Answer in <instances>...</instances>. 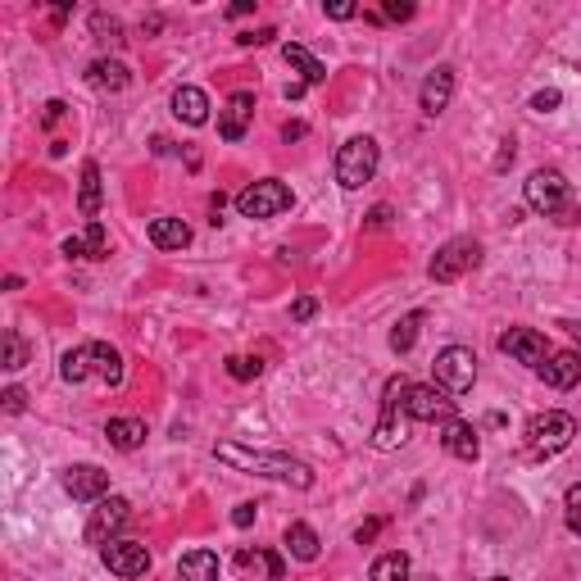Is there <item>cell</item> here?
I'll return each instance as SVG.
<instances>
[{
  "mask_svg": "<svg viewBox=\"0 0 581 581\" xmlns=\"http://www.w3.org/2000/svg\"><path fill=\"white\" fill-rule=\"evenodd\" d=\"M214 459L227 463V468H241V473L286 482V486H296V491H309V486H314V468H309L305 459L282 454V450H250V445H237V441H218Z\"/></svg>",
  "mask_w": 581,
  "mask_h": 581,
  "instance_id": "1",
  "label": "cell"
},
{
  "mask_svg": "<svg viewBox=\"0 0 581 581\" xmlns=\"http://www.w3.org/2000/svg\"><path fill=\"white\" fill-rule=\"evenodd\" d=\"M572 436H577V418L563 414V409H545L527 423V454L532 459H554L572 445Z\"/></svg>",
  "mask_w": 581,
  "mask_h": 581,
  "instance_id": "2",
  "label": "cell"
},
{
  "mask_svg": "<svg viewBox=\"0 0 581 581\" xmlns=\"http://www.w3.org/2000/svg\"><path fill=\"white\" fill-rule=\"evenodd\" d=\"M377 164H382V150H377L373 137H350L341 150H336V182L345 191H359L364 182H373Z\"/></svg>",
  "mask_w": 581,
  "mask_h": 581,
  "instance_id": "3",
  "label": "cell"
},
{
  "mask_svg": "<svg viewBox=\"0 0 581 581\" xmlns=\"http://www.w3.org/2000/svg\"><path fill=\"white\" fill-rule=\"evenodd\" d=\"M432 386H441L445 395H463V391H473L477 382V355L468 350V345H445L441 355H436L432 364Z\"/></svg>",
  "mask_w": 581,
  "mask_h": 581,
  "instance_id": "4",
  "label": "cell"
},
{
  "mask_svg": "<svg viewBox=\"0 0 581 581\" xmlns=\"http://www.w3.org/2000/svg\"><path fill=\"white\" fill-rule=\"evenodd\" d=\"M404 391H409L404 377H391V382H386L382 418H377V427H373L377 450H400V445H404Z\"/></svg>",
  "mask_w": 581,
  "mask_h": 581,
  "instance_id": "5",
  "label": "cell"
},
{
  "mask_svg": "<svg viewBox=\"0 0 581 581\" xmlns=\"http://www.w3.org/2000/svg\"><path fill=\"white\" fill-rule=\"evenodd\" d=\"M522 196H527V205H532L536 214H563L572 187L559 168H536L532 178H527V187H522Z\"/></svg>",
  "mask_w": 581,
  "mask_h": 581,
  "instance_id": "6",
  "label": "cell"
},
{
  "mask_svg": "<svg viewBox=\"0 0 581 581\" xmlns=\"http://www.w3.org/2000/svg\"><path fill=\"white\" fill-rule=\"evenodd\" d=\"M291 187L286 182H277V178H264V182H250L246 191L237 196V209L246 218H277V214H286L291 209Z\"/></svg>",
  "mask_w": 581,
  "mask_h": 581,
  "instance_id": "7",
  "label": "cell"
},
{
  "mask_svg": "<svg viewBox=\"0 0 581 581\" xmlns=\"http://www.w3.org/2000/svg\"><path fill=\"white\" fill-rule=\"evenodd\" d=\"M477 259H482V246H477V241L454 237L436 250V259L427 264V277H432V282H459L468 268H477Z\"/></svg>",
  "mask_w": 581,
  "mask_h": 581,
  "instance_id": "8",
  "label": "cell"
},
{
  "mask_svg": "<svg viewBox=\"0 0 581 581\" xmlns=\"http://www.w3.org/2000/svg\"><path fill=\"white\" fill-rule=\"evenodd\" d=\"M404 414L414 418V423H450V418H454V400L441 391V386L409 382V391H404Z\"/></svg>",
  "mask_w": 581,
  "mask_h": 581,
  "instance_id": "9",
  "label": "cell"
},
{
  "mask_svg": "<svg viewBox=\"0 0 581 581\" xmlns=\"http://www.w3.org/2000/svg\"><path fill=\"white\" fill-rule=\"evenodd\" d=\"M128 518H132V504L123 500V495H105V500H96V509H91V522H87V541L105 550V545L114 541L123 527H128Z\"/></svg>",
  "mask_w": 581,
  "mask_h": 581,
  "instance_id": "10",
  "label": "cell"
},
{
  "mask_svg": "<svg viewBox=\"0 0 581 581\" xmlns=\"http://www.w3.org/2000/svg\"><path fill=\"white\" fill-rule=\"evenodd\" d=\"M100 559H105V568L123 581H137L150 572V550L141 541H109L105 550H100Z\"/></svg>",
  "mask_w": 581,
  "mask_h": 581,
  "instance_id": "11",
  "label": "cell"
},
{
  "mask_svg": "<svg viewBox=\"0 0 581 581\" xmlns=\"http://www.w3.org/2000/svg\"><path fill=\"white\" fill-rule=\"evenodd\" d=\"M500 350L509 359H518V364H532V368H541L545 359H550V341H545L536 327H509V332L500 336Z\"/></svg>",
  "mask_w": 581,
  "mask_h": 581,
  "instance_id": "12",
  "label": "cell"
},
{
  "mask_svg": "<svg viewBox=\"0 0 581 581\" xmlns=\"http://www.w3.org/2000/svg\"><path fill=\"white\" fill-rule=\"evenodd\" d=\"M64 491L78 504H96L109 491V473L96 468V463H73V468H64Z\"/></svg>",
  "mask_w": 581,
  "mask_h": 581,
  "instance_id": "13",
  "label": "cell"
},
{
  "mask_svg": "<svg viewBox=\"0 0 581 581\" xmlns=\"http://www.w3.org/2000/svg\"><path fill=\"white\" fill-rule=\"evenodd\" d=\"M250 119H255V91H232L227 105L218 109V137L241 141V137H246V128H250Z\"/></svg>",
  "mask_w": 581,
  "mask_h": 581,
  "instance_id": "14",
  "label": "cell"
},
{
  "mask_svg": "<svg viewBox=\"0 0 581 581\" xmlns=\"http://www.w3.org/2000/svg\"><path fill=\"white\" fill-rule=\"evenodd\" d=\"M450 96H454V69L450 64H441V69H432L423 78V91H418V105H423V114L427 119H436L445 105H450Z\"/></svg>",
  "mask_w": 581,
  "mask_h": 581,
  "instance_id": "15",
  "label": "cell"
},
{
  "mask_svg": "<svg viewBox=\"0 0 581 581\" xmlns=\"http://www.w3.org/2000/svg\"><path fill=\"white\" fill-rule=\"evenodd\" d=\"M536 373H541V382H550L554 391H572V386L581 382V355H572V350H550V359H545Z\"/></svg>",
  "mask_w": 581,
  "mask_h": 581,
  "instance_id": "16",
  "label": "cell"
},
{
  "mask_svg": "<svg viewBox=\"0 0 581 581\" xmlns=\"http://www.w3.org/2000/svg\"><path fill=\"white\" fill-rule=\"evenodd\" d=\"M441 445H445V454H454V459H463V463H473L477 454H482L477 427L463 423V418H450V423H441Z\"/></svg>",
  "mask_w": 581,
  "mask_h": 581,
  "instance_id": "17",
  "label": "cell"
},
{
  "mask_svg": "<svg viewBox=\"0 0 581 581\" xmlns=\"http://www.w3.org/2000/svg\"><path fill=\"white\" fill-rule=\"evenodd\" d=\"M64 255H69V259H105L109 255L105 223H87L78 237H69V241H64Z\"/></svg>",
  "mask_w": 581,
  "mask_h": 581,
  "instance_id": "18",
  "label": "cell"
},
{
  "mask_svg": "<svg viewBox=\"0 0 581 581\" xmlns=\"http://www.w3.org/2000/svg\"><path fill=\"white\" fill-rule=\"evenodd\" d=\"M173 114H178L187 128H205L209 123V96L200 87H178L173 91Z\"/></svg>",
  "mask_w": 581,
  "mask_h": 581,
  "instance_id": "19",
  "label": "cell"
},
{
  "mask_svg": "<svg viewBox=\"0 0 581 581\" xmlns=\"http://www.w3.org/2000/svg\"><path fill=\"white\" fill-rule=\"evenodd\" d=\"M218 577H223V563H218L214 550H191V554H182L178 581H218Z\"/></svg>",
  "mask_w": 581,
  "mask_h": 581,
  "instance_id": "20",
  "label": "cell"
},
{
  "mask_svg": "<svg viewBox=\"0 0 581 581\" xmlns=\"http://www.w3.org/2000/svg\"><path fill=\"white\" fill-rule=\"evenodd\" d=\"M105 436H109V445H114V450L132 454V450H141V445H146V423H141V418H109Z\"/></svg>",
  "mask_w": 581,
  "mask_h": 581,
  "instance_id": "21",
  "label": "cell"
},
{
  "mask_svg": "<svg viewBox=\"0 0 581 581\" xmlns=\"http://www.w3.org/2000/svg\"><path fill=\"white\" fill-rule=\"evenodd\" d=\"M87 82L100 91H123L132 82V69L123 60H91L87 64Z\"/></svg>",
  "mask_w": 581,
  "mask_h": 581,
  "instance_id": "22",
  "label": "cell"
},
{
  "mask_svg": "<svg viewBox=\"0 0 581 581\" xmlns=\"http://www.w3.org/2000/svg\"><path fill=\"white\" fill-rule=\"evenodd\" d=\"M91 377H100L105 386H119L123 382V355L114 350V345L91 341Z\"/></svg>",
  "mask_w": 581,
  "mask_h": 581,
  "instance_id": "23",
  "label": "cell"
},
{
  "mask_svg": "<svg viewBox=\"0 0 581 581\" xmlns=\"http://www.w3.org/2000/svg\"><path fill=\"white\" fill-rule=\"evenodd\" d=\"M282 60L300 73V82H305V87H318V82H327V69L314 60V55H309L305 46H296V41H286V46H282Z\"/></svg>",
  "mask_w": 581,
  "mask_h": 581,
  "instance_id": "24",
  "label": "cell"
},
{
  "mask_svg": "<svg viewBox=\"0 0 581 581\" xmlns=\"http://www.w3.org/2000/svg\"><path fill=\"white\" fill-rule=\"evenodd\" d=\"M100 200H105V187H100V164H82V187H78V209H82V218H91L96 223V214H100Z\"/></svg>",
  "mask_w": 581,
  "mask_h": 581,
  "instance_id": "25",
  "label": "cell"
},
{
  "mask_svg": "<svg viewBox=\"0 0 581 581\" xmlns=\"http://www.w3.org/2000/svg\"><path fill=\"white\" fill-rule=\"evenodd\" d=\"M150 241H155L159 250H187L191 227L182 223V218H155V223H150Z\"/></svg>",
  "mask_w": 581,
  "mask_h": 581,
  "instance_id": "26",
  "label": "cell"
},
{
  "mask_svg": "<svg viewBox=\"0 0 581 581\" xmlns=\"http://www.w3.org/2000/svg\"><path fill=\"white\" fill-rule=\"evenodd\" d=\"M286 550H291V559L314 563L318 559V532L309 522H291V527H286Z\"/></svg>",
  "mask_w": 581,
  "mask_h": 581,
  "instance_id": "27",
  "label": "cell"
},
{
  "mask_svg": "<svg viewBox=\"0 0 581 581\" xmlns=\"http://www.w3.org/2000/svg\"><path fill=\"white\" fill-rule=\"evenodd\" d=\"M237 568H255V572H264L268 581H282L286 577V563H282V554H273V550H237Z\"/></svg>",
  "mask_w": 581,
  "mask_h": 581,
  "instance_id": "28",
  "label": "cell"
},
{
  "mask_svg": "<svg viewBox=\"0 0 581 581\" xmlns=\"http://www.w3.org/2000/svg\"><path fill=\"white\" fill-rule=\"evenodd\" d=\"M368 581H409V554H400V550L382 554V559L368 568Z\"/></svg>",
  "mask_w": 581,
  "mask_h": 581,
  "instance_id": "29",
  "label": "cell"
},
{
  "mask_svg": "<svg viewBox=\"0 0 581 581\" xmlns=\"http://www.w3.org/2000/svg\"><path fill=\"white\" fill-rule=\"evenodd\" d=\"M60 377H64V382H73V386L87 382V377H91V341L78 345V350H69V355L60 359Z\"/></svg>",
  "mask_w": 581,
  "mask_h": 581,
  "instance_id": "30",
  "label": "cell"
},
{
  "mask_svg": "<svg viewBox=\"0 0 581 581\" xmlns=\"http://www.w3.org/2000/svg\"><path fill=\"white\" fill-rule=\"evenodd\" d=\"M418 327H423V314H404L400 323H395V332H391V350L395 355H409L418 345Z\"/></svg>",
  "mask_w": 581,
  "mask_h": 581,
  "instance_id": "31",
  "label": "cell"
},
{
  "mask_svg": "<svg viewBox=\"0 0 581 581\" xmlns=\"http://www.w3.org/2000/svg\"><path fill=\"white\" fill-rule=\"evenodd\" d=\"M264 373V359L259 355H232L227 359V377H237V382H255Z\"/></svg>",
  "mask_w": 581,
  "mask_h": 581,
  "instance_id": "32",
  "label": "cell"
},
{
  "mask_svg": "<svg viewBox=\"0 0 581 581\" xmlns=\"http://www.w3.org/2000/svg\"><path fill=\"white\" fill-rule=\"evenodd\" d=\"M23 364H28V341H23L19 332H5V368L19 373Z\"/></svg>",
  "mask_w": 581,
  "mask_h": 581,
  "instance_id": "33",
  "label": "cell"
},
{
  "mask_svg": "<svg viewBox=\"0 0 581 581\" xmlns=\"http://www.w3.org/2000/svg\"><path fill=\"white\" fill-rule=\"evenodd\" d=\"M563 522L572 536H581V482L568 486V495H563Z\"/></svg>",
  "mask_w": 581,
  "mask_h": 581,
  "instance_id": "34",
  "label": "cell"
},
{
  "mask_svg": "<svg viewBox=\"0 0 581 581\" xmlns=\"http://www.w3.org/2000/svg\"><path fill=\"white\" fill-rule=\"evenodd\" d=\"M91 32H96V37H105V41H119L123 37V23L119 19H105V14H96V19H91Z\"/></svg>",
  "mask_w": 581,
  "mask_h": 581,
  "instance_id": "35",
  "label": "cell"
},
{
  "mask_svg": "<svg viewBox=\"0 0 581 581\" xmlns=\"http://www.w3.org/2000/svg\"><path fill=\"white\" fill-rule=\"evenodd\" d=\"M386 19H395V23H404V19H414V5L409 0H386Z\"/></svg>",
  "mask_w": 581,
  "mask_h": 581,
  "instance_id": "36",
  "label": "cell"
},
{
  "mask_svg": "<svg viewBox=\"0 0 581 581\" xmlns=\"http://www.w3.org/2000/svg\"><path fill=\"white\" fill-rule=\"evenodd\" d=\"M0 400H5V414H23V409H28V395H23L19 386H10V391L0 395Z\"/></svg>",
  "mask_w": 581,
  "mask_h": 581,
  "instance_id": "37",
  "label": "cell"
},
{
  "mask_svg": "<svg viewBox=\"0 0 581 581\" xmlns=\"http://www.w3.org/2000/svg\"><path fill=\"white\" fill-rule=\"evenodd\" d=\"M559 91H536V96H532V109H536V114H550V109H559Z\"/></svg>",
  "mask_w": 581,
  "mask_h": 581,
  "instance_id": "38",
  "label": "cell"
},
{
  "mask_svg": "<svg viewBox=\"0 0 581 581\" xmlns=\"http://www.w3.org/2000/svg\"><path fill=\"white\" fill-rule=\"evenodd\" d=\"M377 532H382V518H368V522H359V527H355V541H359V545H368Z\"/></svg>",
  "mask_w": 581,
  "mask_h": 581,
  "instance_id": "39",
  "label": "cell"
},
{
  "mask_svg": "<svg viewBox=\"0 0 581 581\" xmlns=\"http://www.w3.org/2000/svg\"><path fill=\"white\" fill-rule=\"evenodd\" d=\"M323 10H327V19H355V5H350V0H332V5H323Z\"/></svg>",
  "mask_w": 581,
  "mask_h": 581,
  "instance_id": "40",
  "label": "cell"
},
{
  "mask_svg": "<svg viewBox=\"0 0 581 581\" xmlns=\"http://www.w3.org/2000/svg\"><path fill=\"white\" fill-rule=\"evenodd\" d=\"M273 37H277L273 28H259V32H241L237 41H241V46H268V41H273Z\"/></svg>",
  "mask_w": 581,
  "mask_h": 581,
  "instance_id": "41",
  "label": "cell"
},
{
  "mask_svg": "<svg viewBox=\"0 0 581 581\" xmlns=\"http://www.w3.org/2000/svg\"><path fill=\"white\" fill-rule=\"evenodd\" d=\"M64 109H69V105H64V100H50V105H46V114H41V128H55V123L64 119Z\"/></svg>",
  "mask_w": 581,
  "mask_h": 581,
  "instance_id": "42",
  "label": "cell"
},
{
  "mask_svg": "<svg viewBox=\"0 0 581 581\" xmlns=\"http://www.w3.org/2000/svg\"><path fill=\"white\" fill-rule=\"evenodd\" d=\"M314 314H318V305L309 296H300L296 305H291V318H296V323H305V318H314Z\"/></svg>",
  "mask_w": 581,
  "mask_h": 581,
  "instance_id": "43",
  "label": "cell"
},
{
  "mask_svg": "<svg viewBox=\"0 0 581 581\" xmlns=\"http://www.w3.org/2000/svg\"><path fill=\"white\" fill-rule=\"evenodd\" d=\"M255 522V504H237V513H232V527H250Z\"/></svg>",
  "mask_w": 581,
  "mask_h": 581,
  "instance_id": "44",
  "label": "cell"
},
{
  "mask_svg": "<svg viewBox=\"0 0 581 581\" xmlns=\"http://www.w3.org/2000/svg\"><path fill=\"white\" fill-rule=\"evenodd\" d=\"M391 218H395V214H391V205H377L373 214H368V227H386Z\"/></svg>",
  "mask_w": 581,
  "mask_h": 581,
  "instance_id": "45",
  "label": "cell"
},
{
  "mask_svg": "<svg viewBox=\"0 0 581 581\" xmlns=\"http://www.w3.org/2000/svg\"><path fill=\"white\" fill-rule=\"evenodd\" d=\"M305 132H309L305 123H286V128H282V137H286V141H300V137H305Z\"/></svg>",
  "mask_w": 581,
  "mask_h": 581,
  "instance_id": "46",
  "label": "cell"
},
{
  "mask_svg": "<svg viewBox=\"0 0 581 581\" xmlns=\"http://www.w3.org/2000/svg\"><path fill=\"white\" fill-rule=\"evenodd\" d=\"M250 10H255V0H237V5H232L227 14H232V19H241V14H250Z\"/></svg>",
  "mask_w": 581,
  "mask_h": 581,
  "instance_id": "47",
  "label": "cell"
},
{
  "mask_svg": "<svg viewBox=\"0 0 581 581\" xmlns=\"http://www.w3.org/2000/svg\"><path fill=\"white\" fill-rule=\"evenodd\" d=\"M305 96V82H286V100H300Z\"/></svg>",
  "mask_w": 581,
  "mask_h": 581,
  "instance_id": "48",
  "label": "cell"
},
{
  "mask_svg": "<svg viewBox=\"0 0 581 581\" xmlns=\"http://www.w3.org/2000/svg\"><path fill=\"white\" fill-rule=\"evenodd\" d=\"M572 223H581V209H577V214H572Z\"/></svg>",
  "mask_w": 581,
  "mask_h": 581,
  "instance_id": "49",
  "label": "cell"
},
{
  "mask_svg": "<svg viewBox=\"0 0 581 581\" xmlns=\"http://www.w3.org/2000/svg\"><path fill=\"white\" fill-rule=\"evenodd\" d=\"M491 581H509V577H491Z\"/></svg>",
  "mask_w": 581,
  "mask_h": 581,
  "instance_id": "50",
  "label": "cell"
}]
</instances>
